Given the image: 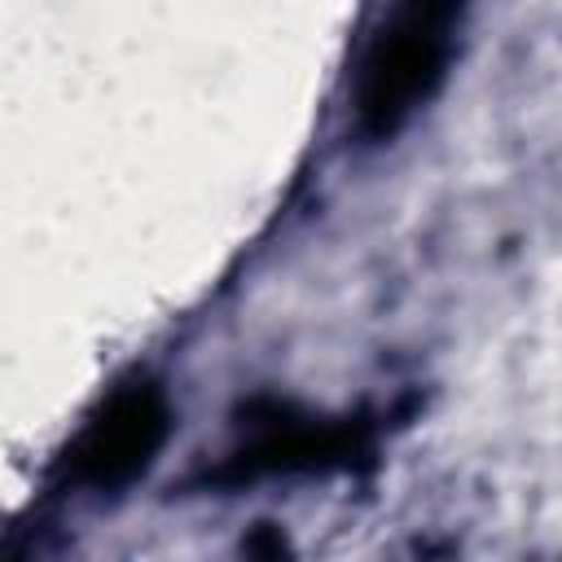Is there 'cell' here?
Segmentation results:
<instances>
[{"label":"cell","instance_id":"cell-1","mask_svg":"<svg viewBox=\"0 0 562 562\" xmlns=\"http://www.w3.org/2000/svg\"><path fill=\"white\" fill-rule=\"evenodd\" d=\"M470 0H395L373 31L356 79V127L369 140L395 136L443 83Z\"/></svg>","mask_w":562,"mask_h":562},{"label":"cell","instance_id":"cell-2","mask_svg":"<svg viewBox=\"0 0 562 562\" xmlns=\"http://www.w3.org/2000/svg\"><path fill=\"white\" fill-rule=\"evenodd\" d=\"M250 435L241 448L224 457L211 483H246L259 474H303V470H347L356 457H369V426L356 417L321 422L294 417L290 408L272 404L268 413H250Z\"/></svg>","mask_w":562,"mask_h":562},{"label":"cell","instance_id":"cell-3","mask_svg":"<svg viewBox=\"0 0 562 562\" xmlns=\"http://www.w3.org/2000/svg\"><path fill=\"white\" fill-rule=\"evenodd\" d=\"M167 430H171V408H167L162 386L132 382L66 448V474L70 483L97 487V492L123 487L140 470H149Z\"/></svg>","mask_w":562,"mask_h":562}]
</instances>
